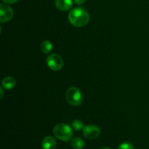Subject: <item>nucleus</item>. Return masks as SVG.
<instances>
[{
	"label": "nucleus",
	"mask_w": 149,
	"mask_h": 149,
	"mask_svg": "<svg viewBox=\"0 0 149 149\" xmlns=\"http://www.w3.org/2000/svg\"><path fill=\"white\" fill-rule=\"evenodd\" d=\"M70 23L75 27H83L88 24L90 15L83 7H75L70 11L68 16Z\"/></svg>",
	"instance_id": "f257e3e1"
},
{
	"label": "nucleus",
	"mask_w": 149,
	"mask_h": 149,
	"mask_svg": "<svg viewBox=\"0 0 149 149\" xmlns=\"http://www.w3.org/2000/svg\"><path fill=\"white\" fill-rule=\"evenodd\" d=\"M52 132L55 138L64 142L69 141L73 136V130L67 124L61 123L55 125Z\"/></svg>",
	"instance_id": "f03ea898"
},
{
	"label": "nucleus",
	"mask_w": 149,
	"mask_h": 149,
	"mask_svg": "<svg viewBox=\"0 0 149 149\" xmlns=\"http://www.w3.org/2000/svg\"><path fill=\"white\" fill-rule=\"evenodd\" d=\"M66 100L70 105L74 106H79L82 103L83 96L80 90L75 87H71L67 90Z\"/></svg>",
	"instance_id": "7ed1b4c3"
},
{
	"label": "nucleus",
	"mask_w": 149,
	"mask_h": 149,
	"mask_svg": "<svg viewBox=\"0 0 149 149\" xmlns=\"http://www.w3.org/2000/svg\"><path fill=\"white\" fill-rule=\"evenodd\" d=\"M47 65L54 71H60L63 66V60L58 54H51L46 60Z\"/></svg>",
	"instance_id": "20e7f679"
},
{
	"label": "nucleus",
	"mask_w": 149,
	"mask_h": 149,
	"mask_svg": "<svg viewBox=\"0 0 149 149\" xmlns=\"http://www.w3.org/2000/svg\"><path fill=\"white\" fill-rule=\"evenodd\" d=\"M100 135V130L97 126L94 125H89L83 128V135L87 139H95Z\"/></svg>",
	"instance_id": "39448f33"
},
{
	"label": "nucleus",
	"mask_w": 149,
	"mask_h": 149,
	"mask_svg": "<svg viewBox=\"0 0 149 149\" xmlns=\"http://www.w3.org/2000/svg\"><path fill=\"white\" fill-rule=\"evenodd\" d=\"M13 17V10L11 7L5 4H0V22L6 23Z\"/></svg>",
	"instance_id": "423d86ee"
},
{
	"label": "nucleus",
	"mask_w": 149,
	"mask_h": 149,
	"mask_svg": "<svg viewBox=\"0 0 149 149\" xmlns=\"http://www.w3.org/2000/svg\"><path fill=\"white\" fill-rule=\"evenodd\" d=\"M72 6V0H55V7L61 11H68Z\"/></svg>",
	"instance_id": "0eeeda50"
},
{
	"label": "nucleus",
	"mask_w": 149,
	"mask_h": 149,
	"mask_svg": "<svg viewBox=\"0 0 149 149\" xmlns=\"http://www.w3.org/2000/svg\"><path fill=\"white\" fill-rule=\"evenodd\" d=\"M56 141L52 136H47L42 140V149H55L56 148Z\"/></svg>",
	"instance_id": "6e6552de"
},
{
	"label": "nucleus",
	"mask_w": 149,
	"mask_h": 149,
	"mask_svg": "<svg viewBox=\"0 0 149 149\" xmlns=\"http://www.w3.org/2000/svg\"><path fill=\"white\" fill-rule=\"evenodd\" d=\"M16 85V81L13 77H6L3 79L1 82V87L6 90H11L13 89Z\"/></svg>",
	"instance_id": "1a4fd4ad"
},
{
	"label": "nucleus",
	"mask_w": 149,
	"mask_h": 149,
	"mask_svg": "<svg viewBox=\"0 0 149 149\" xmlns=\"http://www.w3.org/2000/svg\"><path fill=\"white\" fill-rule=\"evenodd\" d=\"M40 48L43 53L49 54L53 48V46H52V44L51 43V42H49V40H45L41 44Z\"/></svg>",
	"instance_id": "9d476101"
},
{
	"label": "nucleus",
	"mask_w": 149,
	"mask_h": 149,
	"mask_svg": "<svg viewBox=\"0 0 149 149\" xmlns=\"http://www.w3.org/2000/svg\"><path fill=\"white\" fill-rule=\"evenodd\" d=\"M71 146L74 149H82L84 147V142L79 138H75L72 139Z\"/></svg>",
	"instance_id": "9b49d317"
},
{
	"label": "nucleus",
	"mask_w": 149,
	"mask_h": 149,
	"mask_svg": "<svg viewBox=\"0 0 149 149\" xmlns=\"http://www.w3.org/2000/svg\"><path fill=\"white\" fill-rule=\"evenodd\" d=\"M71 125H72V127L77 131H79L84 128V124L79 119H76V120L73 121Z\"/></svg>",
	"instance_id": "f8f14e48"
},
{
	"label": "nucleus",
	"mask_w": 149,
	"mask_h": 149,
	"mask_svg": "<svg viewBox=\"0 0 149 149\" xmlns=\"http://www.w3.org/2000/svg\"><path fill=\"white\" fill-rule=\"evenodd\" d=\"M118 149H135V148H134L133 145H132V143L126 142L121 144L119 146V148H118Z\"/></svg>",
	"instance_id": "ddd939ff"
},
{
	"label": "nucleus",
	"mask_w": 149,
	"mask_h": 149,
	"mask_svg": "<svg viewBox=\"0 0 149 149\" xmlns=\"http://www.w3.org/2000/svg\"><path fill=\"white\" fill-rule=\"evenodd\" d=\"M2 1L6 4H14V3L17 2L18 0H2Z\"/></svg>",
	"instance_id": "4468645a"
},
{
	"label": "nucleus",
	"mask_w": 149,
	"mask_h": 149,
	"mask_svg": "<svg viewBox=\"0 0 149 149\" xmlns=\"http://www.w3.org/2000/svg\"><path fill=\"white\" fill-rule=\"evenodd\" d=\"M74 1H75L76 4H82L85 2L86 0H74Z\"/></svg>",
	"instance_id": "2eb2a0df"
},
{
	"label": "nucleus",
	"mask_w": 149,
	"mask_h": 149,
	"mask_svg": "<svg viewBox=\"0 0 149 149\" xmlns=\"http://www.w3.org/2000/svg\"><path fill=\"white\" fill-rule=\"evenodd\" d=\"M0 90H1V98H2V97H3V93H4V92H3V87H1V88H0Z\"/></svg>",
	"instance_id": "dca6fc26"
},
{
	"label": "nucleus",
	"mask_w": 149,
	"mask_h": 149,
	"mask_svg": "<svg viewBox=\"0 0 149 149\" xmlns=\"http://www.w3.org/2000/svg\"><path fill=\"white\" fill-rule=\"evenodd\" d=\"M100 149H111V148H109V147H106V146H105V147H102Z\"/></svg>",
	"instance_id": "f3484780"
}]
</instances>
